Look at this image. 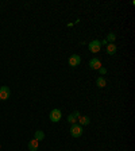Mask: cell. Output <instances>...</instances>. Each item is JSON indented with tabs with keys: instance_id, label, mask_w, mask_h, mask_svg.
Returning a JSON list of instances; mask_svg holds the SVG:
<instances>
[{
	"instance_id": "cell-1",
	"label": "cell",
	"mask_w": 135,
	"mask_h": 151,
	"mask_svg": "<svg viewBox=\"0 0 135 151\" xmlns=\"http://www.w3.org/2000/svg\"><path fill=\"white\" fill-rule=\"evenodd\" d=\"M49 117H50L52 123H58L60 120L62 119V112H61V109H58V108H54V109H52Z\"/></svg>"
},
{
	"instance_id": "cell-2",
	"label": "cell",
	"mask_w": 135,
	"mask_h": 151,
	"mask_svg": "<svg viewBox=\"0 0 135 151\" xmlns=\"http://www.w3.org/2000/svg\"><path fill=\"white\" fill-rule=\"evenodd\" d=\"M83 127L80 124H72V127H70V135L73 136V138H80V136L83 135Z\"/></svg>"
},
{
	"instance_id": "cell-3",
	"label": "cell",
	"mask_w": 135,
	"mask_h": 151,
	"mask_svg": "<svg viewBox=\"0 0 135 151\" xmlns=\"http://www.w3.org/2000/svg\"><path fill=\"white\" fill-rule=\"evenodd\" d=\"M88 49L91 53H99L100 49H101V43H100V41H97V39H93L92 42L88 43Z\"/></svg>"
},
{
	"instance_id": "cell-4",
	"label": "cell",
	"mask_w": 135,
	"mask_h": 151,
	"mask_svg": "<svg viewBox=\"0 0 135 151\" xmlns=\"http://www.w3.org/2000/svg\"><path fill=\"white\" fill-rule=\"evenodd\" d=\"M69 65L72 66V68H77L78 65L81 63V57L78 55V54H73V55H70L69 57Z\"/></svg>"
},
{
	"instance_id": "cell-5",
	"label": "cell",
	"mask_w": 135,
	"mask_h": 151,
	"mask_svg": "<svg viewBox=\"0 0 135 151\" xmlns=\"http://www.w3.org/2000/svg\"><path fill=\"white\" fill-rule=\"evenodd\" d=\"M11 96V90L8 86H0V100H8Z\"/></svg>"
},
{
	"instance_id": "cell-6",
	"label": "cell",
	"mask_w": 135,
	"mask_h": 151,
	"mask_svg": "<svg viewBox=\"0 0 135 151\" xmlns=\"http://www.w3.org/2000/svg\"><path fill=\"white\" fill-rule=\"evenodd\" d=\"M89 69H92V70H99L101 68V61H100L99 58H92L91 61H89Z\"/></svg>"
},
{
	"instance_id": "cell-7",
	"label": "cell",
	"mask_w": 135,
	"mask_h": 151,
	"mask_svg": "<svg viewBox=\"0 0 135 151\" xmlns=\"http://www.w3.org/2000/svg\"><path fill=\"white\" fill-rule=\"evenodd\" d=\"M81 116V113L78 112V111H74L73 113H70L69 116H68V123H70V124H76V121L78 120V117Z\"/></svg>"
},
{
	"instance_id": "cell-8",
	"label": "cell",
	"mask_w": 135,
	"mask_h": 151,
	"mask_svg": "<svg viewBox=\"0 0 135 151\" xmlns=\"http://www.w3.org/2000/svg\"><path fill=\"white\" fill-rule=\"evenodd\" d=\"M27 147H28V150L30 151H36L38 150V147H39V142L35 140V139H31V140L28 142Z\"/></svg>"
},
{
	"instance_id": "cell-9",
	"label": "cell",
	"mask_w": 135,
	"mask_h": 151,
	"mask_svg": "<svg viewBox=\"0 0 135 151\" xmlns=\"http://www.w3.org/2000/svg\"><path fill=\"white\" fill-rule=\"evenodd\" d=\"M105 49H107V54H109V55H114V54H116V50H118V47H116V45H115V43H108Z\"/></svg>"
},
{
	"instance_id": "cell-10",
	"label": "cell",
	"mask_w": 135,
	"mask_h": 151,
	"mask_svg": "<svg viewBox=\"0 0 135 151\" xmlns=\"http://www.w3.org/2000/svg\"><path fill=\"white\" fill-rule=\"evenodd\" d=\"M78 123H80L81 127H84V125H88L89 123H91V119H89L88 116H83V115H81V116L78 117Z\"/></svg>"
},
{
	"instance_id": "cell-11",
	"label": "cell",
	"mask_w": 135,
	"mask_h": 151,
	"mask_svg": "<svg viewBox=\"0 0 135 151\" xmlns=\"http://www.w3.org/2000/svg\"><path fill=\"white\" fill-rule=\"evenodd\" d=\"M34 139H35V140H38V142L43 140V139H45V132H43V131H41V130H36L35 134H34Z\"/></svg>"
},
{
	"instance_id": "cell-12",
	"label": "cell",
	"mask_w": 135,
	"mask_h": 151,
	"mask_svg": "<svg viewBox=\"0 0 135 151\" xmlns=\"http://www.w3.org/2000/svg\"><path fill=\"white\" fill-rule=\"evenodd\" d=\"M96 85H97L99 88H105V86H107V81H105V78L101 77V76L97 77V78H96Z\"/></svg>"
},
{
	"instance_id": "cell-13",
	"label": "cell",
	"mask_w": 135,
	"mask_h": 151,
	"mask_svg": "<svg viewBox=\"0 0 135 151\" xmlns=\"http://www.w3.org/2000/svg\"><path fill=\"white\" fill-rule=\"evenodd\" d=\"M107 42L108 43H114L115 41H116V35H115V32H108V35H107Z\"/></svg>"
},
{
	"instance_id": "cell-14",
	"label": "cell",
	"mask_w": 135,
	"mask_h": 151,
	"mask_svg": "<svg viewBox=\"0 0 135 151\" xmlns=\"http://www.w3.org/2000/svg\"><path fill=\"white\" fill-rule=\"evenodd\" d=\"M99 73L101 74V77H103V76H105V74H107V68H104V66H101V68L99 69Z\"/></svg>"
},
{
	"instance_id": "cell-15",
	"label": "cell",
	"mask_w": 135,
	"mask_h": 151,
	"mask_svg": "<svg viewBox=\"0 0 135 151\" xmlns=\"http://www.w3.org/2000/svg\"><path fill=\"white\" fill-rule=\"evenodd\" d=\"M100 43H101V45H104V46H105V45H108V42H107V39H104V41H100Z\"/></svg>"
},
{
	"instance_id": "cell-16",
	"label": "cell",
	"mask_w": 135,
	"mask_h": 151,
	"mask_svg": "<svg viewBox=\"0 0 135 151\" xmlns=\"http://www.w3.org/2000/svg\"><path fill=\"white\" fill-rule=\"evenodd\" d=\"M0 148H1V144H0Z\"/></svg>"
}]
</instances>
